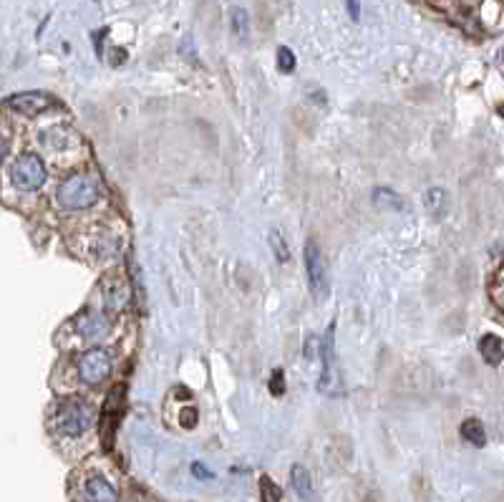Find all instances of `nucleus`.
<instances>
[{"instance_id":"obj_1","label":"nucleus","mask_w":504,"mask_h":502,"mask_svg":"<svg viewBox=\"0 0 504 502\" xmlns=\"http://www.w3.org/2000/svg\"><path fill=\"white\" fill-rule=\"evenodd\" d=\"M101 189H98V180L89 172H76L69 180H63V184L55 192V200L63 209H86L91 205H96Z\"/></svg>"},{"instance_id":"obj_2","label":"nucleus","mask_w":504,"mask_h":502,"mask_svg":"<svg viewBox=\"0 0 504 502\" xmlns=\"http://www.w3.org/2000/svg\"><path fill=\"white\" fill-rule=\"evenodd\" d=\"M51 424H53L55 432L66 434V437H81L94 426V412L81 399H69L53 409Z\"/></svg>"},{"instance_id":"obj_3","label":"nucleus","mask_w":504,"mask_h":502,"mask_svg":"<svg viewBox=\"0 0 504 502\" xmlns=\"http://www.w3.org/2000/svg\"><path fill=\"white\" fill-rule=\"evenodd\" d=\"M46 177H49V172H46V164L38 154H23L15 159L13 169H10V180L23 192H33V189L43 187Z\"/></svg>"},{"instance_id":"obj_4","label":"nucleus","mask_w":504,"mask_h":502,"mask_svg":"<svg viewBox=\"0 0 504 502\" xmlns=\"http://www.w3.org/2000/svg\"><path fill=\"white\" fill-rule=\"evenodd\" d=\"M111 369H114V358L106 349H89L78 358V379L89 386L104 384L111 376Z\"/></svg>"},{"instance_id":"obj_5","label":"nucleus","mask_w":504,"mask_h":502,"mask_svg":"<svg viewBox=\"0 0 504 502\" xmlns=\"http://www.w3.org/2000/svg\"><path fill=\"white\" fill-rule=\"evenodd\" d=\"M305 272H308V283L315 298H325L331 291V275H328V263L318 245L308 240L305 243Z\"/></svg>"},{"instance_id":"obj_6","label":"nucleus","mask_w":504,"mask_h":502,"mask_svg":"<svg viewBox=\"0 0 504 502\" xmlns=\"http://www.w3.org/2000/svg\"><path fill=\"white\" fill-rule=\"evenodd\" d=\"M6 106L13 112L23 114V116H38V114L49 112L55 106V98L46 91H23V94H13L6 98Z\"/></svg>"},{"instance_id":"obj_7","label":"nucleus","mask_w":504,"mask_h":502,"mask_svg":"<svg viewBox=\"0 0 504 502\" xmlns=\"http://www.w3.org/2000/svg\"><path fill=\"white\" fill-rule=\"evenodd\" d=\"M76 331L83 341L98 343L111 334V321L101 311H96V308H86L76 318Z\"/></svg>"},{"instance_id":"obj_8","label":"nucleus","mask_w":504,"mask_h":502,"mask_svg":"<svg viewBox=\"0 0 504 502\" xmlns=\"http://www.w3.org/2000/svg\"><path fill=\"white\" fill-rule=\"evenodd\" d=\"M333 323L325 331L323 338V349H320V356H323V371H320L318 379V389L323 394H333V386L338 384V376H336V349H333Z\"/></svg>"},{"instance_id":"obj_9","label":"nucleus","mask_w":504,"mask_h":502,"mask_svg":"<svg viewBox=\"0 0 504 502\" xmlns=\"http://www.w3.org/2000/svg\"><path fill=\"white\" fill-rule=\"evenodd\" d=\"M101 293H104V303L111 311H124L132 303V288H129L124 275H116V272L104 280Z\"/></svg>"},{"instance_id":"obj_10","label":"nucleus","mask_w":504,"mask_h":502,"mask_svg":"<svg viewBox=\"0 0 504 502\" xmlns=\"http://www.w3.org/2000/svg\"><path fill=\"white\" fill-rule=\"evenodd\" d=\"M81 502H119V492L106 477L91 474L81 485Z\"/></svg>"},{"instance_id":"obj_11","label":"nucleus","mask_w":504,"mask_h":502,"mask_svg":"<svg viewBox=\"0 0 504 502\" xmlns=\"http://www.w3.org/2000/svg\"><path fill=\"white\" fill-rule=\"evenodd\" d=\"M479 354H482V358L489 366H499L504 361V341L494 334L482 336L479 338Z\"/></svg>"},{"instance_id":"obj_12","label":"nucleus","mask_w":504,"mask_h":502,"mask_svg":"<svg viewBox=\"0 0 504 502\" xmlns=\"http://www.w3.org/2000/svg\"><path fill=\"white\" fill-rule=\"evenodd\" d=\"M290 482H293V490H295V495L305 502H313L315 497V487H313V477L311 472L303 467V465H295L290 469Z\"/></svg>"},{"instance_id":"obj_13","label":"nucleus","mask_w":504,"mask_h":502,"mask_svg":"<svg viewBox=\"0 0 504 502\" xmlns=\"http://www.w3.org/2000/svg\"><path fill=\"white\" fill-rule=\"evenodd\" d=\"M462 437L469 442L471 447H484L487 444V429L479 419H467L462 424Z\"/></svg>"},{"instance_id":"obj_14","label":"nucleus","mask_w":504,"mask_h":502,"mask_svg":"<svg viewBox=\"0 0 504 502\" xmlns=\"http://www.w3.org/2000/svg\"><path fill=\"white\" fill-rule=\"evenodd\" d=\"M424 202H426V209L431 215L442 217L446 212V205H449V195H446V189L442 187H431L424 197Z\"/></svg>"},{"instance_id":"obj_15","label":"nucleus","mask_w":504,"mask_h":502,"mask_svg":"<svg viewBox=\"0 0 504 502\" xmlns=\"http://www.w3.org/2000/svg\"><path fill=\"white\" fill-rule=\"evenodd\" d=\"M373 202L381 205V207H388V209H403V200L396 195L394 189H388V187L373 189Z\"/></svg>"},{"instance_id":"obj_16","label":"nucleus","mask_w":504,"mask_h":502,"mask_svg":"<svg viewBox=\"0 0 504 502\" xmlns=\"http://www.w3.org/2000/svg\"><path fill=\"white\" fill-rule=\"evenodd\" d=\"M270 248H272V255L277 258V263H288L290 260V248H288L280 230H270Z\"/></svg>"},{"instance_id":"obj_17","label":"nucleus","mask_w":504,"mask_h":502,"mask_svg":"<svg viewBox=\"0 0 504 502\" xmlns=\"http://www.w3.org/2000/svg\"><path fill=\"white\" fill-rule=\"evenodd\" d=\"M232 31H235V35L240 38V41H247L250 18H247V13H245L242 8H232Z\"/></svg>"},{"instance_id":"obj_18","label":"nucleus","mask_w":504,"mask_h":502,"mask_svg":"<svg viewBox=\"0 0 504 502\" xmlns=\"http://www.w3.org/2000/svg\"><path fill=\"white\" fill-rule=\"evenodd\" d=\"M275 58H277V69L285 71V73H290V71L295 69V53H293L288 46H280L277 53H275Z\"/></svg>"},{"instance_id":"obj_19","label":"nucleus","mask_w":504,"mask_h":502,"mask_svg":"<svg viewBox=\"0 0 504 502\" xmlns=\"http://www.w3.org/2000/svg\"><path fill=\"white\" fill-rule=\"evenodd\" d=\"M260 485H263V487H260V492H263V502H280V490L272 485L270 477H263Z\"/></svg>"},{"instance_id":"obj_20","label":"nucleus","mask_w":504,"mask_h":502,"mask_svg":"<svg viewBox=\"0 0 504 502\" xmlns=\"http://www.w3.org/2000/svg\"><path fill=\"white\" fill-rule=\"evenodd\" d=\"M270 391H272L275 397L285 394V374H283V371H272V379H270Z\"/></svg>"},{"instance_id":"obj_21","label":"nucleus","mask_w":504,"mask_h":502,"mask_svg":"<svg viewBox=\"0 0 504 502\" xmlns=\"http://www.w3.org/2000/svg\"><path fill=\"white\" fill-rule=\"evenodd\" d=\"M194 422H197V409H194V406H186L184 412H182V424H184L186 429H192Z\"/></svg>"},{"instance_id":"obj_22","label":"nucleus","mask_w":504,"mask_h":502,"mask_svg":"<svg viewBox=\"0 0 504 502\" xmlns=\"http://www.w3.org/2000/svg\"><path fill=\"white\" fill-rule=\"evenodd\" d=\"M492 300H494V303H497V306L504 311V280H502V283H497V286H494V288H492Z\"/></svg>"},{"instance_id":"obj_23","label":"nucleus","mask_w":504,"mask_h":502,"mask_svg":"<svg viewBox=\"0 0 504 502\" xmlns=\"http://www.w3.org/2000/svg\"><path fill=\"white\" fill-rule=\"evenodd\" d=\"M192 474H194V477H200V480H212V472H209V469L205 467L202 462H194V465H192Z\"/></svg>"},{"instance_id":"obj_24","label":"nucleus","mask_w":504,"mask_h":502,"mask_svg":"<svg viewBox=\"0 0 504 502\" xmlns=\"http://www.w3.org/2000/svg\"><path fill=\"white\" fill-rule=\"evenodd\" d=\"M345 6H348V15H351V21H358V18H360L358 0H345Z\"/></svg>"},{"instance_id":"obj_25","label":"nucleus","mask_w":504,"mask_h":502,"mask_svg":"<svg viewBox=\"0 0 504 502\" xmlns=\"http://www.w3.org/2000/svg\"><path fill=\"white\" fill-rule=\"evenodd\" d=\"M315 343H320L315 336H308V349H305V356L308 358H315Z\"/></svg>"},{"instance_id":"obj_26","label":"nucleus","mask_w":504,"mask_h":502,"mask_svg":"<svg viewBox=\"0 0 504 502\" xmlns=\"http://www.w3.org/2000/svg\"><path fill=\"white\" fill-rule=\"evenodd\" d=\"M111 63H114V66H121V63H124V58H126V51L124 49H114V53H111Z\"/></svg>"},{"instance_id":"obj_27","label":"nucleus","mask_w":504,"mask_h":502,"mask_svg":"<svg viewBox=\"0 0 504 502\" xmlns=\"http://www.w3.org/2000/svg\"><path fill=\"white\" fill-rule=\"evenodd\" d=\"M6 152H8V147H6V141H3V137H0V162L6 159Z\"/></svg>"},{"instance_id":"obj_28","label":"nucleus","mask_w":504,"mask_h":502,"mask_svg":"<svg viewBox=\"0 0 504 502\" xmlns=\"http://www.w3.org/2000/svg\"><path fill=\"white\" fill-rule=\"evenodd\" d=\"M499 116H504V104H502V106H499Z\"/></svg>"}]
</instances>
